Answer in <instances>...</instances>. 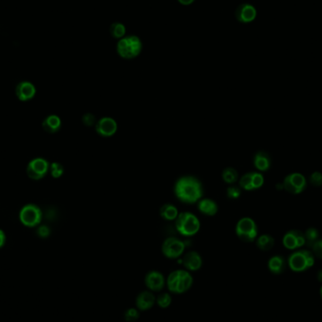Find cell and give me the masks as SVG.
Here are the masks:
<instances>
[{
	"label": "cell",
	"instance_id": "cell-1",
	"mask_svg": "<svg viewBox=\"0 0 322 322\" xmlns=\"http://www.w3.org/2000/svg\"><path fill=\"white\" fill-rule=\"evenodd\" d=\"M177 198L186 204H194L203 197V187L199 180L194 177L179 178L175 186Z\"/></svg>",
	"mask_w": 322,
	"mask_h": 322
},
{
	"label": "cell",
	"instance_id": "cell-2",
	"mask_svg": "<svg viewBox=\"0 0 322 322\" xmlns=\"http://www.w3.org/2000/svg\"><path fill=\"white\" fill-rule=\"evenodd\" d=\"M142 42L136 35H128L118 41L116 51L124 60H133L142 51Z\"/></svg>",
	"mask_w": 322,
	"mask_h": 322
},
{
	"label": "cell",
	"instance_id": "cell-3",
	"mask_svg": "<svg viewBox=\"0 0 322 322\" xmlns=\"http://www.w3.org/2000/svg\"><path fill=\"white\" fill-rule=\"evenodd\" d=\"M193 279L189 271L178 269L173 271L167 280V285L171 292L181 294L192 287Z\"/></svg>",
	"mask_w": 322,
	"mask_h": 322
},
{
	"label": "cell",
	"instance_id": "cell-4",
	"mask_svg": "<svg viewBox=\"0 0 322 322\" xmlns=\"http://www.w3.org/2000/svg\"><path fill=\"white\" fill-rule=\"evenodd\" d=\"M176 221L177 230L184 237H192L199 232L201 226L199 219L191 212L178 215Z\"/></svg>",
	"mask_w": 322,
	"mask_h": 322
},
{
	"label": "cell",
	"instance_id": "cell-5",
	"mask_svg": "<svg viewBox=\"0 0 322 322\" xmlns=\"http://www.w3.org/2000/svg\"><path fill=\"white\" fill-rule=\"evenodd\" d=\"M314 254L307 250H301L292 253L288 257L287 264L293 271L301 272L314 265Z\"/></svg>",
	"mask_w": 322,
	"mask_h": 322
},
{
	"label": "cell",
	"instance_id": "cell-6",
	"mask_svg": "<svg viewBox=\"0 0 322 322\" xmlns=\"http://www.w3.org/2000/svg\"><path fill=\"white\" fill-rule=\"evenodd\" d=\"M20 222L27 227H35L40 224L43 219V212L40 207L33 204L26 205L19 213Z\"/></svg>",
	"mask_w": 322,
	"mask_h": 322
},
{
	"label": "cell",
	"instance_id": "cell-7",
	"mask_svg": "<svg viewBox=\"0 0 322 322\" xmlns=\"http://www.w3.org/2000/svg\"><path fill=\"white\" fill-rule=\"evenodd\" d=\"M238 238L245 242H252L257 237V226L251 218H242L236 226Z\"/></svg>",
	"mask_w": 322,
	"mask_h": 322
},
{
	"label": "cell",
	"instance_id": "cell-8",
	"mask_svg": "<svg viewBox=\"0 0 322 322\" xmlns=\"http://www.w3.org/2000/svg\"><path fill=\"white\" fill-rule=\"evenodd\" d=\"M49 163L45 158L36 157L30 161L27 167V174L33 180H40L46 177L49 171Z\"/></svg>",
	"mask_w": 322,
	"mask_h": 322
},
{
	"label": "cell",
	"instance_id": "cell-9",
	"mask_svg": "<svg viewBox=\"0 0 322 322\" xmlns=\"http://www.w3.org/2000/svg\"><path fill=\"white\" fill-rule=\"evenodd\" d=\"M185 248H186L185 242L178 238L172 237V238H166L165 241L163 242L162 253L166 257L175 259L184 253Z\"/></svg>",
	"mask_w": 322,
	"mask_h": 322
},
{
	"label": "cell",
	"instance_id": "cell-10",
	"mask_svg": "<svg viewBox=\"0 0 322 322\" xmlns=\"http://www.w3.org/2000/svg\"><path fill=\"white\" fill-rule=\"evenodd\" d=\"M284 189L292 194H299L306 188V180L302 175L295 173L284 178Z\"/></svg>",
	"mask_w": 322,
	"mask_h": 322
},
{
	"label": "cell",
	"instance_id": "cell-11",
	"mask_svg": "<svg viewBox=\"0 0 322 322\" xmlns=\"http://www.w3.org/2000/svg\"><path fill=\"white\" fill-rule=\"evenodd\" d=\"M235 17L239 23H252L257 17V10L250 3H242L236 9Z\"/></svg>",
	"mask_w": 322,
	"mask_h": 322
},
{
	"label": "cell",
	"instance_id": "cell-12",
	"mask_svg": "<svg viewBox=\"0 0 322 322\" xmlns=\"http://www.w3.org/2000/svg\"><path fill=\"white\" fill-rule=\"evenodd\" d=\"M283 243L285 248L289 250H295L302 247L306 243L304 234L299 230H291L284 235Z\"/></svg>",
	"mask_w": 322,
	"mask_h": 322
},
{
	"label": "cell",
	"instance_id": "cell-13",
	"mask_svg": "<svg viewBox=\"0 0 322 322\" xmlns=\"http://www.w3.org/2000/svg\"><path fill=\"white\" fill-rule=\"evenodd\" d=\"M118 129V124L110 117H103L96 123V131L102 137H111Z\"/></svg>",
	"mask_w": 322,
	"mask_h": 322
},
{
	"label": "cell",
	"instance_id": "cell-14",
	"mask_svg": "<svg viewBox=\"0 0 322 322\" xmlns=\"http://www.w3.org/2000/svg\"><path fill=\"white\" fill-rule=\"evenodd\" d=\"M16 96L20 101H29L36 94V88L30 81H22L16 86Z\"/></svg>",
	"mask_w": 322,
	"mask_h": 322
},
{
	"label": "cell",
	"instance_id": "cell-15",
	"mask_svg": "<svg viewBox=\"0 0 322 322\" xmlns=\"http://www.w3.org/2000/svg\"><path fill=\"white\" fill-rule=\"evenodd\" d=\"M145 284L149 289L153 291H159L165 284V279L160 272L152 270L146 274Z\"/></svg>",
	"mask_w": 322,
	"mask_h": 322
},
{
	"label": "cell",
	"instance_id": "cell-16",
	"mask_svg": "<svg viewBox=\"0 0 322 322\" xmlns=\"http://www.w3.org/2000/svg\"><path fill=\"white\" fill-rule=\"evenodd\" d=\"M155 301V297L152 292L142 291L139 293L136 299V305L139 310H149L153 307Z\"/></svg>",
	"mask_w": 322,
	"mask_h": 322
},
{
	"label": "cell",
	"instance_id": "cell-17",
	"mask_svg": "<svg viewBox=\"0 0 322 322\" xmlns=\"http://www.w3.org/2000/svg\"><path fill=\"white\" fill-rule=\"evenodd\" d=\"M203 264L202 257L199 253L196 252H190L187 253L183 258V265L185 268L192 271L198 270Z\"/></svg>",
	"mask_w": 322,
	"mask_h": 322
},
{
	"label": "cell",
	"instance_id": "cell-18",
	"mask_svg": "<svg viewBox=\"0 0 322 322\" xmlns=\"http://www.w3.org/2000/svg\"><path fill=\"white\" fill-rule=\"evenodd\" d=\"M253 163L256 169L259 170L261 172H266L269 169L271 165L270 155L265 151H259L258 153H255Z\"/></svg>",
	"mask_w": 322,
	"mask_h": 322
},
{
	"label": "cell",
	"instance_id": "cell-19",
	"mask_svg": "<svg viewBox=\"0 0 322 322\" xmlns=\"http://www.w3.org/2000/svg\"><path fill=\"white\" fill-rule=\"evenodd\" d=\"M268 266L272 273L281 274L286 268V261L282 255H274L268 260Z\"/></svg>",
	"mask_w": 322,
	"mask_h": 322
},
{
	"label": "cell",
	"instance_id": "cell-20",
	"mask_svg": "<svg viewBox=\"0 0 322 322\" xmlns=\"http://www.w3.org/2000/svg\"><path fill=\"white\" fill-rule=\"evenodd\" d=\"M198 209L200 212L207 216H215L218 212V205L213 200L201 199L198 202Z\"/></svg>",
	"mask_w": 322,
	"mask_h": 322
},
{
	"label": "cell",
	"instance_id": "cell-21",
	"mask_svg": "<svg viewBox=\"0 0 322 322\" xmlns=\"http://www.w3.org/2000/svg\"><path fill=\"white\" fill-rule=\"evenodd\" d=\"M62 126V120L59 116L49 115L43 122V128L47 133H56Z\"/></svg>",
	"mask_w": 322,
	"mask_h": 322
},
{
	"label": "cell",
	"instance_id": "cell-22",
	"mask_svg": "<svg viewBox=\"0 0 322 322\" xmlns=\"http://www.w3.org/2000/svg\"><path fill=\"white\" fill-rule=\"evenodd\" d=\"M159 214L166 221H175V220H177L179 213H178L177 207H175L174 205L166 204L161 207Z\"/></svg>",
	"mask_w": 322,
	"mask_h": 322
},
{
	"label": "cell",
	"instance_id": "cell-23",
	"mask_svg": "<svg viewBox=\"0 0 322 322\" xmlns=\"http://www.w3.org/2000/svg\"><path fill=\"white\" fill-rule=\"evenodd\" d=\"M109 33L112 36V38L117 39L118 41L126 36V28L123 24L120 22H114L111 24L109 27Z\"/></svg>",
	"mask_w": 322,
	"mask_h": 322
},
{
	"label": "cell",
	"instance_id": "cell-24",
	"mask_svg": "<svg viewBox=\"0 0 322 322\" xmlns=\"http://www.w3.org/2000/svg\"><path fill=\"white\" fill-rule=\"evenodd\" d=\"M256 245L262 251H269L274 245V239L269 235H262L257 239Z\"/></svg>",
	"mask_w": 322,
	"mask_h": 322
},
{
	"label": "cell",
	"instance_id": "cell-25",
	"mask_svg": "<svg viewBox=\"0 0 322 322\" xmlns=\"http://www.w3.org/2000/svg\"><path fill=\"white\" fill-rule=\"evenodd\" d=\"M222 177H223V181L227 184H234L237 182L238 178V172L234 168H226L223 171L222 174Z\"/></svg>",
	"mask_w": 322,
	"mask_h": 322
},
{
	"label": "cell",
	"instance_id": "cell-26",
	"mask_svg": "<svg viewBox=\"0 0 322 322\" xmlns=\"http://www.w3.org/2000/svg\"><path fill=\"white\" fill-rule=\"evenodd\" d=\"M304 237H305L307 245L311 247L318 239L319 234H318V231L316 230L315 228H309L305 232Z\"/></svg>",
	"mask_w": 322,
	"mask_h": 322
},
{
	"label": "cell",
	"instance_id": "cell-27",
	"mask_svg": "<svg viewBox=\"0 0 322 322\" xmlns=\"http://www.w3.org/2000/svg\"><path fill=\"white\" fill-rule=\"evenodd\" d=\"M49 170H50V174L54 178H60L63 175L64 173V168L61 163L59 162H53L50 166H49Z\"/></svg>",
	"mask_w": 322,
	"mask_h": 322
},
{
	"label": "cell",
	"instance_id": "cell-28",
	"mask_svg": "<svg viewBox=\"0 0 322 322\" xmlns=\"http://www.w3.org/2000/svg\"><path fill=\"white\" fill-rule=\"evenodd\" d=\"M239 185L245 191H253V185H252V173L246 174L241 177V179L239 181Z\"/></svg>",
	"mask_w": 322,
	"mask_h": 322
},
{
	"label": "cell",
	"instance_id": "cell-29",
	"mask_svg": "<svg viewBox=\"0 0 322 322\" xmlns=\"http://www.w3.org/2000/svg\"><path fill=\"white\" fill-rule=\"evenodd\" d=\"M156 302L161 308H167L172 302V298L168 293H163L157 297Z\"/></svg>",
	"mask_w": 322,
	"mask_h": 322
},
{
	"label": "cell",
	"instance_id": "cell-30",
	"mask_svg": "<svg viewBox=\"0 0 322 322\" xmlns=\"http://www.w3.org/2000/svg\"><path fill=\"white\" fill-rule=\"evenodd\" d=\"M264 184V177L259 173H252V185L253 190L259 189Z\"/></svg>",
	"mask_w": 322,
	"mask_h": 322
},
{
	"label": "cell",
	"instance_id": "cell-31",
	"mask_svg": "<svg viewBox=\"0 0 322 322\" xmlns=\"http://www.w3.org/2000/svg\"><path fill=\"white\" fill-rule=\"evenodd\" d=\"M226 194H227V197H228L229 199H238L239 196L241 195V191H240V189L238 188V187L231 186V187H229V188L227 189Z\"/></svg>",
	"mask_w": 322,
	"mask_h": 322
},
{
	"label": "cell",
	"instance_id": "cell-32",
	"mask_svg": "<svg viewBox=\"0 0 322 322\" xmlns=\"http://www.w3.org/2000/svg\"><path fill=\"white\" fill-rule=\"evenodd\" d=\"M138 315H139V314H138V310H137V309H135V308H130V309H128V310L125 312V314H124V318H125V320H126V321H136V320L138 318Z\"/></svg>",
	"mask_w": 322,
	"mask_h": 322
},
{
	"label": "cell",
	"instance_id": "cell-33",
	"mask_svg": "<svg viewBox=\"0 0 322 322\" xmlns=\"http://www.w3.org/2000/svg\"><path fill=\"white\" fill-rule=\"evenodd\" d=\"M313 254L316 257L322 259V239L316 240L313 245L311 246Z\"/></svg>",
	"mask_w": 322,
	"mask_h": 322
},
{
	"label": "cell",
	"instance_id": "cell-34",
	"mask_svg": "<svg viewBox=\"0 0 322 322\" xmlns=\"http://www.w3.org/2000/svg\"><path fill=\"white\" fill-rule=\"evenodd\" d=\"M310 183L314 187H320L322 186V175L318 172L313 173L310 177Z\"/></svg>",
	"mask_w": 322,
	"mask_h": 322
},
{
	"label": "cell",
	"instance_id": "cell-35",
	"mask_svg": "<svg viewBox=\"0 0 322 322\" xmlns=\"http://www.w3.org/2000/svg\"><path fill=\"white\" fill-rule=\"evenodd\" d=\"M51 231H50V228L46 225H42L40 226L37 230V234H38L39 237L40 238H46L47 237H49Z\"/></svg>",
	"mask_w": 322,
	"mask_h": 322
},
{
	"label": "cell",
	"instance_id": "cell-36",
	"mask_svg": "<svg viewBox=\"0 0 322 322\" xmlns=\"http://www.w3.org/2000/svg\"><path fill=\"white\" fill-rule=\"evenodd\" d=\"M82 121H83V123H84V124H86V125L92 126V125H93V124L95 123V117H94L93 114L87 113V114H85V115L83 116Z\"/></svg>",
	"mask_w": 322,
	"mask_h": 322
},
{
	"label": "cell",
	"instance_id": "cell-37",
	"mask_svg": "<svg viewBox=\"0 0 322 322\" xmlns=\"http://www.w3.org/2000/svg\"><path fill=\"white\" fill-rule=\"evenodd\" d=\"M5 243H6V235L4 231L0 229V249L5 245Z\"/></svg>",
	"mask_w": 322,
	"mask_h": 322
},
{
	"label": "cell",
	"instance_id": "cell-38",
	"mask_svg": "<svg viewBox=\"0 0 322 322\" xmlns=\"http://www.w3.org/2000/svg\"><path fill=\"white\" fill-rule=\"evenodd\" d=\"M183 6H190L195 2V0H177Z\"/></svg>",
	"mask_w": 322,
	"mask_h": 322
},
{
	"label": "cell",
	"instance_id": "cell-39",
	"mask_svg": "<svg viewBox=\"0 0 322 322\" xmlns=\"http://www.w3.org/2000/svg\"><path fill=\"white\" fill-rule=\"evenodd\" d=\"M317 279H318L319 282H322V269H320L318 271V273H317Z\"/></svg>",
	"mask_w": 322,
	"mask_h": 322
},
{
	"label": "cell",
	"instance_id": "cell-40",
	"mask_svg": "<svg viewBox=\"0 0 322 322\" xmlns=\"http://www.w3.org/2000/svg\"><path fill=\"white\" fill-rule=\"evenodd\" d=\"M276 188L279 191H281V190L284 189V185L281 184V183H278V184L276 185Z\"/></svg>",
	"mask_w": 322,
	"mask_h": 322
},
{
	"label": "cell",
	"instance_id": "cell-41",
	"mask_svg": "<svg viewBox=\"0 0 322 322\" xmlns=\"http://www.w3.org/2000/svg\"><path fill=\"white\" fill-rule=\"evenodd\" d=\"M320 296H321V298H322V286H321V288H320Z\"/></svg>",
	"mask_w": 322,
	"mask_h": 322
}]
</instances>
